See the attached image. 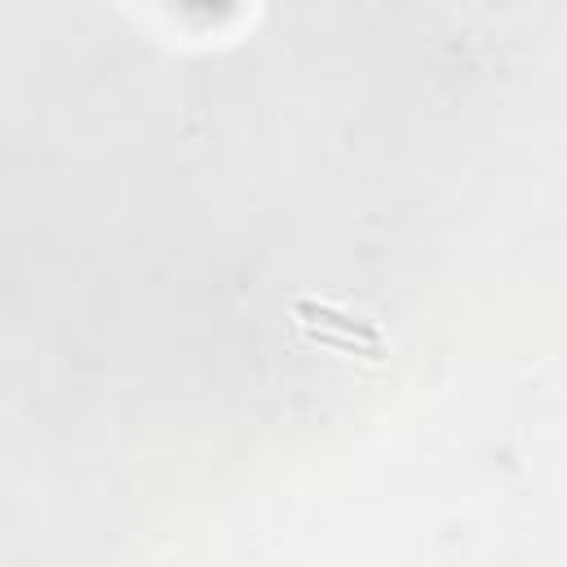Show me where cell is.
<instances>
[{
  "mask_svg": "<svg viewBox=\"0 0 567 567\" xmlns=\"http://www.w3.org/2000/svg\"><path fill=\"white\" fill-rule=\"evenodd\" d=\"M155 4H164L173 18H182L186 27H199V31L239 13V0H155Z\"/></svg>",
  "mask_w": 567,
  "mask_h": 567,
  "instance_id": "obj_1",
  "label": "cell"
}]
</instances>
